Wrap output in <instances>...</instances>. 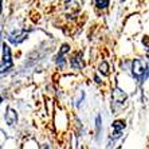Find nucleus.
<instances>
[{"mask_svg": "<svg viewBox=\"0 0 149 149\" xmlns=\"http://www.w3.org/2000/svg\"><path fill=\"white\" fill-rule=\"evenodd\" d=\"M95 4H97L100 8H105V7H106V6L109 4V1H108V0H104V1H101V0H97V1H95Z\"/></svg>", "mask_w": 149, "mask_h": 149, "instance_id": "nucleus-6", "label": "nucleus"}, {"mask_svg": "<svg viewBox=\"0 0 149 149\" xmlns=\"http://www.w3.org/2000/svg\"><path fill=\"white\" fill-rule=\"evenodd\" d=\"M145 69H146V65L142 61H140V59H136L133 62V74L136 77H141L144 74V71H145Z\"/></svg>", "mask_w": 149, "mask_h": 149, "instance_id": "nucleus-2", "label": "nucleus"}, {"mask_svg": "<svg viewBox=\"0 0 149 149\" xmlns=\"http://www.w3.org/2000/svg\"><path fill=\"white\" fill-rule=\"evenodd\" d=\"M113 126H114V130H116V132H114L116 136H120L121 130L125 128V124L122 121H117V122H114V125H113Z\"/></svg>", "mask_w": 149, "mask_h": 149, "instance_id": "nucleus-4", "label": "nucleus"}, {"mask_svg": "<svg viewBox=\"0 0 149 149\" xmlns=\"http://www.w3.org/2000/svg\"><path fill=\"white\" fill-rule=\"evenodd\" d=\"M100 71H101L102 74H104V75H108V74H109L108 63H106V62H102V63H101V66H100Z\"/></svg>", "mask_w": 149, "mask_h": 149, "instance_id": "nucleus-5", "label": "nucleus"}, {"mask_svg": "<svg viewBox=\"0 0 149 149\" xmlns=\"http://www.w3.org/2000/svg\"><path fill=\"white\" fill-rule=\"evenodd\" d=\"M11 67V52L7 45H3V61H1V73Z\"/></svg>", "mask_w": 149, "mask_h": 149, "instance_id": "nucleus-1", "label": "nucleus"}, {"mask_svg": "<svg viewBox=\"0 0 149 149\" xmlns=\"http://www.w3.org/2000/svg\"><path fill=\"white\" fill-rule=\"evenodd\" d=\"M6 121L10 125H14L15 121H16V113H15L12 109H8V113L6 114Z\"/></svg>", "mask_w": 149, "mask_h": 149, "instance_id": "nucleus-3", "label": "nucleus"}]
</instances>
